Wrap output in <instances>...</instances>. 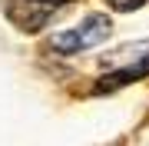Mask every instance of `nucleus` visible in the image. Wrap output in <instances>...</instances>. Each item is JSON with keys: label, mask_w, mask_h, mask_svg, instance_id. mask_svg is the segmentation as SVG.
Instances as JSON below:
<instances>
[{"label": "nucleus", "mask_w": 149, "mask_h": 146, "mask_svg": "<svg viewBox=\"0 0 149 146\" xmlns=\"http://www.w3.org/2000/svg\"><path fill=\"white\" fill-rule=\"evenodd\" d=\"M7 17H10L20 30L37 33V30L47 27V20L53 17V7L40 3V0H10V3H7Z\"/></svg>", "instance_id": "2"}, {"label": "nucleus", "mask_w": 149, "mask_h": 146, "mask_svg": "<svg viewBox=\"0 0 149 146\" xmlns=\"http://www.w3.org/2000/svg\"><path fill=\"white\" fill-rule=\"evenodd\" d=\"M40 3H47V7H53V10H56L60 3H70V0H40Z\"/></svg>", "instance_id": "5"}, {"label": "nucleus", "mask_w": 149, "mask_h": 146, "mask_svg": "<svg viewBox=\"0 0 149 146\" xmlns=\"http://www.w3.org/2000/svg\"><path fill=\"white\" fill-rule=\"evenodd\" d=\"M143 76H149V57H143L133 66H123V70L106 73L103 80H96V93H113V90L126 87V83H133V80H143Z\"/></svg>", "instance_id": "3"}, {"label": "nucleus", "mask_w": 149, "mask_h": 146, "mask_svg": "<svg viewBox=\"0 0 149 146\" xmlns=\"http://www.w3.org/2000/svg\"><path fill=\"white\" fill-rule=\"evenodd\" d=\"M106 3L113 7V10H123V13H129V10H136V7H143L146 0H106Z\"/></svg>", "instance_id": "4"}, {"label": "nucleus", "mask_w": 149, "mask_h": 146, "mask_svg": "<svg viewBox=\"0 0 149 146\" xmlns=\"http://www.w3.org/2000/svg\"><path fill=\"white\" fill-rule=\"evenodd\" d=\"M109 30H113V23H109L106 13H90V17L80 23V27L56 33L50 43H53L56 53H80V50H93V47H100L103 40L109 37Z\"/></svg>", "instance_id": "1"}]
</instances>
